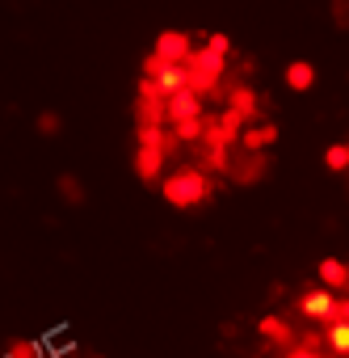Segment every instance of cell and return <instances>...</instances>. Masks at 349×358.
Here are the masks:
<instances>
[{
	"mask_svg": "<svg viewBox=\"0 0 349 358\" xmlns=\"http://www.w3.org/2000/svg\"><path fill=\"white\" fill-rule=\"evenodd\" d=\"M207 114H198V118H190V122H177L172 127V139L177 143H202V131H207Z\"/></svg>",
	"mask_w": 349,
	"mask_h": 358,
	"instance_id": "13",
	"label": "cell"
},
{
	"mask_svg": "<svg viewBox=\"0 0 349 358\" xmlns=\"http://www.w3.org/2000/svg\"><path fill=\"white\" fill-rule=\"evenodd\" d=\"M186 68V76H190V93H211L219 80H223V72H228V59L223 55H215L211 47H202V51H190V59L181 64Z\"/></svg>",
	"mask_w": 349,
	"mask_h": 358,
	"instance_id": "2",
	"label": "cell"
},
{
	"mask_svg": "<svg viewBox=\"0 0 349 358\" xmlns=\"http://www.w3.org/2000/svg\"><path fill=\"white\" fill-rule=\"evenodd\" d=\"M59 127H64V118H59L55 110H43V114H38V131H43V135H59Z\"/></svg>",
	"mask_w": 349,
	"mask_h": 358,
	"instance_id": "19",
	"label": "cell"
},
{
	"mask_svg": "<svg viewBox=\"0 0 349 358\" xmlns=\"http://www.w3.org/2000/svg\"><path fill=\"white\" fill-rule=\"evenodd\" d=\"M164 148H151V143H139L135 148V156H131V164H135V177L139 182H156L160 177V169H164Z\"/></svg>",
	"mask_w": 349,
	"mask_h": 358,
	"instance_id": "6",
	"label": "cell"
},
{
	"mask_svg": "<svg viewBox=\"0 0 349 358\" xmlns=\"http://www.w3.org/2000/svg\"><path fill=\"white\" fill-rule=\"evenodd\" d=\"M282 358H320V354H311V350H303V345H295V350H286Z\"/></svg>",
	"mask_w": 349,
	"mask_h": 358,
	"instance_id": "21",
	"label": "cell"
},
{
	"mask_svg": "<svg viewBox=\"0 0 349 358\" xmlns=\"http://www.w3.org/2000/svg\"><path fill=\"white\" fill-rule=\"evenodd\" d=\"M341 320L349 324V299H341Z\"/></svg>",
	"mask_w": 349,
	"mask_h": 358,
	"instance_id": "22",
	"label": "cell"
},
{
	"mask_svg": "<svg viewBox=\"0 0 349 358\" xmlns=\"http://www.w3.org/2000/svg\"><path fill=\"white\" fill-rule=\"evenodd\" d=\"M257 333H261L269 345H278V350H295V345H299V333H295L282 316H261V320H257Z\"/></svg>",
	"mask_w": 349,
	"mask_h": 358,
	"instance_id": "7",
	"label": "cell"
},
{
	"mask_svg": "<svg viewBox=\"0 0 349 358\" xmlns=\"http://www.w3.org/2000/svg\"><path fill=\"white\" fill-rule=\"evenodd\" d=\"M282 80H286L290 93H311L315 89V64L311 59H290L286 72H282Z\"/></svg>",
	"mask_w": 349,
	"mask_h": 358,
	"instance_id": "8",
	"label": "cell"
},
{
	"mask_svg": "<svg viewBox=\"0 0 349 358\" xmlns=\"http://www.w3.org/2000/svg\"><path fill=\"white\" fill-rule=\"evenodd\" d=\"M207 47H211L215 55H223V59L232 55V38H228V34H207Z\"/></svg>",
	"mask_w": 349,
	"mask_h": 358,
	"instance_id": "20",
	"label": "cell"
},
{
	"mask_svg": "<svg viewBox=\"0 0 349 358\" xmlns=\"http://www.w3.org/2000/svg\"><path fill=\"white\" fill-rule=\"evenodd\" d=\"M240 122H248V118H257V110H261V97H257V89H248V85H232V106H228Z\"/></svg>",
	"mask_w": 349,
	"mask_h": 358,
	"instance_id": "10",
	"label": "cell"
},
{
	"mask_svg": "<svg viewBox=\"0 0 349 358\" xmlns=\"http://www.w3.org/2000/svg\"><path fill=\"white\" fill-rule=\"evenodd\" d=\"M345 358H349V354H345Z\"/></svg>",
	"mask_w": 349,
	"mask_h": 358,
	"instance_id": "24",
	"label": "cell"
},
{
	"mask_svg": "<svg viewBox=\"0 0 349 358\" xmlns=\"http://www.w3.org/2000/svg\"><path fill=\"white\" fill-rule=\"evenodd\" d=\"M299 312L320 320V324H332V320H341V299L332 291H324V287H311V291L299 295Z\"/></svg>",
	"mask_w": 349,
	"mask_h": 358,
	"instance_id": "3",
	"label": "cell"
},
{
	"mask_svg": "<svg viewBox=\"0 0 349 358\" xmlns=\"http://www.w3.org/2000/svg\"><path fill=\"white\" fill-rule=\"evenodd\" d=\"M324 164H328V173H345L349 169V143H332L324 152Z\"/></svg>",
	"mask_w": 349,
	"mask_h": 358,
	"instance_id": "16",
	"label": "cell"
},
{
	"mask_svg": "<svg viewBox=\"0 0 349 358\" xmlns=\"http://www.w3.org/2000/svg\"><path fill=\"white\" fill-rule=\"evenodd\" d=\"M202 114V97L198 93H172V97H164V122L168 127H177V122H190V118H198Z\"/></svg>",
	"mask_w": 349,
	"mask_h": 358,
	"instance_id": "5",
	"label": "cell"
},
{
	"mask_svg": "<svg viewBox=\"0 0 349 358\" xmlns=\"http://www.w3.org/2000/svg\"><path fill=\"white\" fill-rule=\"evenodd\" d=\"M190 51H194V38L186 30H164L156 38V55L164 59V68H181L190 59Z\"/></svg>",
	"mask_w": 349,
	"mask_h": 358,
	"instance_id": "4",
	"label": "cell"
},
{
	"mask_svg": "<svg viewBox=\"0 0 349 358\" xmlns=\"http://www.w3.org/2000/svg\"><path fill=\"white\" fill-rule=\"evenodd\" d=\"M261 173H265V156H261V152H257V156L248 152V156H244V164H236V169H232V177H236V182H240V186H248V182H257V177H261Z\"/></svg>",
	"mask_w": 349,
	"mask_h": 358,
	"instance_id": "14",
	"label": "cell"
},
{
	"mask_svg": "<svg viewBox=\"0 0 349 358\" xmlns=\"http://www.w3.org/2000/svg\"><path fill=\"white\" fill-rule=\"evenodd\" d=\"M59 194H64V199H68L72 207H80V203H84V186L76 182L72 173H64V177H59Z\"/></svg>",
	"mask_w": 349,
	"mask_h": 358,
	"instance_id": "17",
	"label": "cell"
},
{
	"mask_svg": "<svg viewBox=\"0 0 349 358\" xmlns=\"http://www.w3.org/2000/svg\"><path fill=\"white\" fill-rule=\"evenodd\" d=\"M324 341L332 345V354H349V324H345V320L324 324Z\"/></svg>",
	"mask_w": 349,
	"mask_h": 358,
	"instance_id": "15",
	"label": "cell"
},
{
	"mask_svg": "<svg viewBox=\"0 0 349 358\" xmlns=\"http://www.w3.org/2000/svg\"><path fill=\"white\" fill-rule=\"evenodd\" d=\"M5 358H43V345L38 341H9Z\"/></svg>",
	"mask_w": 349,
	"mask_h": 358,
	"instance_id": "18",
	"label": "cell"
},
{
	"mask_svg": "<svg viewBox=\"0 0 349 358\" xmlns=\"http://www.w3.org/2000/svg\"><path fill=\"white\" fill-rule=\"evenodd\" d=\"M345 143H349V139H345Z\"/></svg>",
	"mask_w": 349,
	"mask_h": 358,
	"instance_id": "23",
	"label": "cell"
},
{
	"mask_svg": "<svg viewBox=\"0 0 349 358\" xmlns=\"http://www.w3.org/2000/svg\"><path fill=\"white\" fill-rule=\"evenodd\" d=\"M156 89H160V97L186 93V89H190V76H186V68H164V72L156 76Z\"/></svg>",
	"mask_w": 349,
	"mask_h": 358,
	"instance_id": "12",
	"label": "cell"
},
{
	"mask_svg": "<svg viewBox=\"0 0 349 358\" xmlns=\"http://www.w3.org/2000/svg\"><path fill=\"white\" fill-rule=\"evenodd\" d=\"M160 194H164L168 207L190 211V207H198V203L211 194V182H207V173H202V169H177V173H168V177H164Z\"/></svg>",
	"mask_w": 349,
	"mask_h": 358,
	"instance_id": "1",
	"label": "cell"
},
{
	"mask_svg": "<svg viewBox=\"0 0 349 358\" xmlns=\"http://www.w3.org/2000/svg\"><path fill=\"white\" fill-rule=\"evenodd\" d=\"M315 274H320V287H324V291H332V295H341V291L349 287V266H345L341 257H324Z\"/></svg>",
	"mask_w": 349,
	"mask_h": 358,
	"instance_id": "9",
	"label": "cell"
},
{
	"mask_svg": "<svg viewBox=\"0 0 349 358\" xmlns=\"http://www.w3.org/2000/svg\"><path fill=\"white\" fill-rule=\"evenodd\" d=\"M274 139H278V127H274V122H257V127L240 131V148H244V152H253V156H257L261 148H269Z\"/></svg>",
	"mask_w": 349,
	"mask_h": 358,
	"instance_id": "11",
	"label": "cell"
}]
</instances>
